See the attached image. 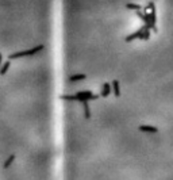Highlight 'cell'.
Listing matches in <instances>:
<instances>
[{
    "label": "cell",
    "mask_w": 173,
    "mask_h": 180,
    "mask_svg": "<svg viewBox=\"0 0 173 180\" xmlns=\"http://www.w3.org/2000/svg\"><path fill=\"white\" fill-rule=\"evenodd\" d=\"M60 180H173V0H57Z\"/></svg>",
    "instance_id": "cell-1"
},
{
    "label": "cell",
    "mask_w": 173,
    "mask_h": 180,
    "mask_svg": "<svg viewBox=\"0 0 173 180\" xmlns=\"http://www.w3.org/2000/svg\"><path fill=\"white\" fill-rule=\"evenodd\" d=\"M0 180H60L57 0H0Z\"/></svg>",
    "instance_id": "cell-2"
}]
</instances>
